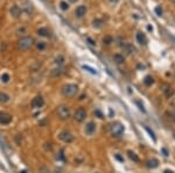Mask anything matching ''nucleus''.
<instances>
[{
	"mask_svg": "<svg viewBox=\"0 0 175 173\" xmlns=\"http://www.w3.org/2000/svg\"><path fill=\"white\" fill-rule=\"evenodd\" d=\"M34 45V38L31 36H25L21 37L18 42V48L20 50H28Z\"/></svg>",
	"mask_w": 175,
	"mask_h": 173,
	"instance_id": "nucleus-1",
	"label": "nucleus"
},
{
	"mask_svg": "<svg viewBox=\"0 0 175 173\" xmlns=\"http://www.w3.org/2000/svg\"><path fill=\"white\" fill-rule=\"evenodd\" d=\"M78 92V86L76 84H67L62 87V93L67 98H73Z\"/></svg>",
	"mask_w": 175,
	"mask_h": 173,
	"instance_id": "nucleus-2",
	"label": "nucleus"
},
{
	"mask_svg": "<svg viewBox=\"0 0 175 173\" xmlns=\"http://www.w3.org/2000/svg\"><path fill=\"white\" fill-rule=\"evenodd\" d=\"M56 113H57L58 117L61 120H68L70 117V108L67 105L58 106L57 109H56Z\"/></svg>",
	"mask_w": 175,
	"mask_h": 173,
	"instance_id": "nucleus-3",
	"label": "nucleus"
},
{
	"mask_svg": "<svg viewBox=\"0 0 175 173\" xmlns=\"http://www.w3.org/2000/svg\"><path fill=\"white\" fill-rule=\"evenodd\" d=\"M111 132L113 136L119 137L124 134V126L120 122H115L111 124Z\"/></svg>",
	"mask_w": 175,
	"mask_h": 173,
	"instance_id": "nucleus-4",
	"label": "nucleus"
},
{
	"mask_svg": "<svg viewBox=\"0 0 175 173\" xmlns=\"http://www.w3.org/2000/svg\"><path fill=\"white\" fill-rule=\"evenodd\" d=\"M58 138L61 141H63L64 143H71L74 141V135L68 130H63L58 134Z\"/></svg>",
	"mask_w": 175,
	"mask_h": 173,
	"instance_id": "nucleus-5",
	"label": "nucleus"
},
{
	"mask_svg": "<svg viewBox=\"0 0 175 173\" xmlns=\"http://www.w3.org/2000/svg\"><path fill=\"white\" fill-rule=\"evenodd\" d=\"M96 130H97V124H96L95 122H92V121L88 122L84 128L85 135H88V136H92V135L96 132Z\"/></svg>",
	"mask_w": 175,
	"mask_h": 173,
	"instance_id": "nucleus-6",
	"label": "nucleus"
},
{
	"mask_svg": "<svg viewBox=\"0 0 175 173\" xmlns=\"http://www.w3.org/2000/svg\"><path fill=\"white\" fill-rule=\"evenodd\" d=\"M74 117L77 122H83L86 119V110L84 108H78V109L75 112Z\"/></svg>",
	"mask_w": 175,
	"mask_h": 173,
	"instance_id": "nucleus-7",
	"label": "nucleus"
},
{
	"mask_svg": "<svg viewBox=\"0 0 175 173\" xmlns=\"http://www.w3.org/2000/svg\"><path fill=\"white\" fill-rule=\"evenodd\" d=\"M43 105H44V100H43L42 96H35L34 99H33L32 101V107L33 108H36V109H39V108H42Z\"/></svg>",
	"mask_w": 175,
	"mask_h": 173,
	"instance_id": "nucleus-8",
	"label": "nucleus"
},
{
	"mask_svg": "<svg viewBox=\"0 0 175 173\" xmlns=\"http://www.w3.org/2000/svg\"><path fill=\"white\" fill-rule=\"evenodd\" d=\"M86 12H88L86 6L81 5V6H78V7H76V10H75V16L78 18V19H81V18H83V16L86 14Z\"/></svg>",
	"mask_w": 175,
	"mask_h": 173,
	"instance_id": "nucleus-9",
	"label": "nucleus"
},
{
	"mask_svg": "<svg viewBox=\"0 0 175 173\" xmlns=\"http://www.w3.org/2000/svg\"><path fill=\"white\" fill-rule=\"evenodd\" d=\"M12 121V116L8 114V113H5V112H2V113H0V123L1 124H10Z\"/></svg>",
	"mask_w": 175,
	"mask_h": 173,
	"instance_id": "nucleus-10",
	"label": "nucleus"
},
{
	"mask_svg": "<svg viewBox=\"0 0 175 173\" xmlns=\"http://www.w3.org/2000/svg\"><path fill=\"white\" fill-rule=\"evenodd\" d=\"M10 13H11V15L14 18V19H19L20 18V15H21V8L19 7V6H16V5H13L10 8Z\"/></svg>",
	"mask_w": 175,
	"mask_h": 173,
	"instance_id": "nucleus-11",
	"label": "nucleus"
},
{
	"mask_svg": "<svg viewBox=\"0 0 175 173\" xmlns=\"http://www.w3.org/2000/svg\"><path fill=\"white\" fill-rule=\"evenodd\" d=\"M135 37H137V41H138L139 44H141V45H146L147 44V37H146V35L144 33H137V36Z\"/></svg>",
	"mask_w": 175,
	"mask_h": 173,
	"instance_id": "nucleus-12",
	"label": "nucleus"
},
{
	"mask_svg": "<svg viewBox=\"0 0 175 173\" xmlns=\"http://www.w3.org/2000/svg\"><path fill=\"white\" fill-rule=\"evenodd\" d=\"M64 72V70L61 66H57V68H55L52 70V72H50V74L53 76V77H60L61 74Z\"/></svg>",
	"mask_w": 175,
	"mask_h": 173,
	"instance_id": "nucleus-13",
	"label": "nucleus"
},
{
	"mask_svg": "<svg viewBox=\"0 0 175 173\" xmlns=\"http://www.w3.org/2000/svg\"><path fill=\"white\" fill-rule=\"evenodd\" d=\"M146 165H147V167H149V168H156L158 166H159V162H158L155 158H153V159L147 160Z\"/></svg>",
	"mask_w": 175,
	"mask_h": 173,
	"instance_id": "nucleus-14",
	"label": "nucleus"
},
{
	"mask_svg": "<svg viewBox=\"0 0 175 173\" xmlns=\"http://www.w3.org/2000/svg\"><path fill=\"white\" fill-rule=\"evenodd\" d=\"M113 61H115L117 64H123L125 62V58H124V56H123L122 53H116V55L113 56Z\"/></svg>",
	"mask_w": 175,
	"mask_h": 173,
	"instance_id": "nucleus-15",
	"label": "nucleus"
},
{
	"mask_svg": "<svg viewBox=\"0 0 175 173\" xmlns=\"http://www.w3.org/2000/svg\"><path fill=\"white\" fill-rule=\"evenodd\" d=\"M37 34L40 36H49V30H48L46 27H41L37 29Z\"/></svg>",
	"mask_w": 175,
	"mask_h": 173,
	"instance_id": "nucleus-16",
	"label": "nucleus"
},
{
	"mask_svg": "<svg viewBox=\"0 0 175 173\" xmlns=\"http://www.w3.org/2000/svg\"><path fill=\"white\" fill-rule=\"evenodd\" d=\"M10 95L8 94H6V93H4V92H1L0 93V102L1 104H6V102H8L10 101Z\"/></svg>",
	"mask_w": 175,
	"mask_h": 173,
	"instance_id": "nucleus-17",
	"label": "nucleus"
},
{
	"mask_svg": "<svg viewBox=\"0 0 175 173\" xmlns=\"http://www.w3.org/2000/svg\"><path fill=\"white\" fill-rule=\"evenodd\" d=\"M82 68L84 69L85 71H88V72H89V73L94 74V76H96V74L98 73V72H97V70H96V69L91 68V66H89V65H83V66H82Z\"/></svg>",
	"mask_w": 175,
	"mask_h": 173,
	"instance_id": "nucleus-18",
	"label": "nucleus"
},
{
	"mask_svg": "<svg viewBox=\"0 0 175 173\" xmlns=\"http://www.w3.org/2000/svg\"><path fill=\"white\" fill-rule=\"evenodd\" d=\"M36 49L37 50H40V51H42V50H44L46 48H47V43L43 42V41H39V42H36Z\"/></svg>",
	"mask_w": 175,
	"mask_h": 173,
	"instance_id": "nucleus-19",
	"label": "nucleus"
},
{
	"mask_svg": "<svg viewBox=\"0 0 175 173\" xmlns=\"http://www.w3.org/2000/svg\"><path fill=\"white\" fill-rule=\"evenodd\" d=\"M0 80L4 83V84H7L10 80H11V76L8 73H2L1 76H0Z\"/></svg>",
	"mask_w": 175,
	"mask_h": 173,
	"instance_id": "nucleus-20",
	"label": "nucleus"
},
{
	"mask_svg": "<svg viewBox=\"0 0 175 173\" xmlns=\"http://www.w3.org/2000/svg\"><path fill=\"white\" fill-rule=\"evenodd\" d=\"M153 83H154V80L151 76H147V77H145V79H144V84L146 85V86H151Z\"/></svg>",
	"mask_w": 175,
	"mask_h": 173,
	"instance_id": "nucleus-21",
	"label": "nucleus"
},
{
	"mask_svg": "<svg viewBox=\"0 0 175 173\" xmlns=\"http://www.w3.org/2000/svg\"><path fill=\"white\" fill-rule=\"evenodd\" d=\"M64 61H65V59H64V57L62 56V55H58L57 57L55 58V63L57 64L58 66H61V65L64 63Z\"/></svg>",
	"mask_w": 175,
	"mask_h": 173,
	"instance_id": "nucleus-22",
	"label": "nucleus"
},
{
	"mask_svg": "<svg viewBox=\"0 0 175 173\" xmlns=\"http://www.w3.org/2000/svg\"><path fill=\"white\" fill-rule=\"evenodd\" d=\"M128 153V157H130V159L131 160H133V162H135V163H138L139 162V158H138V156L134 153V152H132V151H128L127 152Z\"/></svg>",
	"mask_w": 175,
	"mask_h": 173,
	"instance_id": "nucleus-23",
	"label": "nucleus"
},
{
	"mask_svg": "<svg viewBox=\"0 0 175 173\" xmlns=\"http://www.w3.org/2000/svg\"><path fill=\"white\" fill-rule=\"evenodd\" d=\"M60 8H61L62 11H68V10H69V4H68L67 1H61V2H60Z\"/></svg>",
	"mask_w": 175,
	"mask_h": 173,
	"instance_id": "nucleus-24",
	"label": "nucleus"
},
{
	"mask_svg": "<svg viewBox=\"0 0 175 173\" xmlns=\"http://www.w3.org/2000/svg\"><path fill=\"white\" fill-rule=\"evenodd\" d=\"M92 25H94V27H95V28H101L102 25H103V21H102V20H99V19H96V20H94Z\"/></svg>",
	"mask_w": 175,
	"mask_h": 173,
	"instance_id": "nucleus-25",
	"label": "nucleus"
},
{
	"mask_svg": "<svg viewBox=\"0 0 175 173\" xmlns=\"http://www.w3.org/2000/svg\"><path fill=\"white\" fill-rule=\"evenodd\" d=\"M144 128H145V130L147 131V132H148L149 135H151V137L153 138V141H154V142L156 141V138H155V135H154L153 130H151V129H149V128H148V127H147V126H144Z\"/></svg>",
	"mask_w": 175,
	"mask_h": 173,
	"instance_id": "nucleus-26",
	"label": "nucleus"
},
{
	"mask_svg": "<svg viewBox=\"0 0 175 173\" xmlns=\"http://www.w3.org/2000/svg\"><path fill=\"white\" fill-rule=\"evenodd\" d=\"M154 11H155V14H156V15H158V16H161V15H162V13H164V11H162V8H161L160 6H156Z\"/></svg>",
	"mask_w": 175,
	"mask_h": 173,
	"instance_id": "nucleus-27",
	"label": "nucleus"
},
{
	"mask_svg": "<svg viewBox=\"0 0 175 173\" xmlns=\"http://www.w3.org/2000/svg\"><path fill=\"white\" fill-rule=\"evenodd\" d=\"M103 42H104V44H110V43H112V37L111 36H106L103 38Z\"/></svg>",
	"mask_w": 175,
	"mask_h": 173,
	"instance_id": "nucleus-28",
	"label": "nucleus"
},
{
	"mask_svg": "<svg viewBox=\"0 0 175 173\" xmlns=\"http://www.w3.org/2000/svg\"><path fill=\"white\" fill-rule=\"evenodd\" d=\"M115 157H116V159H117V160H119V162H120V163H123V162H124V158H123L122 156L119 155V153H117V155H115Z\"/></svg>",
	"mask_w": 175,
	"mask_h": 173,
	"instance_id": "nucleus-29",
	"label": "nucleus"
},
{
	"mask_svg": "<svg viewBox=\"0 0 175 173\" xmlns=\"http://www.w3.org/2000/svg\"><path fill=\"white\" fill-rule=\"evenodd\" d=\"M135 104H137V105L139 106V109L141 110V112H146V110H145V108H144V106L141 105V104H140L139 101H135Z\"/></svg>",
	"mask_w": 175,
	"mask_h": 173,
	"instance_id": "nucleus-30",
	"label": "nucleus"
},
{
	"mask_svg": "<svg viewBox=\"0 0 175 173\" xmlns=\"http://www.w3.org/2000/svg\"><path fill=\"white\" fill-rule=\"evenodd\" d=\"M57 159H61V160H63V159H64L63 150H61V152H60V156H57Z\"/></svg>",
	"mask_w": 175,
	"mask_h": 173,
	"instance_id": "nucleus-31",
	"label": "nucleus"
},
{
	"mask_svg": "<svg viewBox=\"0 0 175 173\" xmlns=\"http://www.w3.org/2000/svg\"><path fill=\"white\" fill-rule=\"evenodd\" d=\"M86 41H88V42H90V43H89L90 45H96L95 41H92V40H91V38H90V37H86Z\"/></svg>",
	"mask_w": 175,
	"mask_h": 173,
	"instance_id": "nucleus-32",
	"label": "nucleus"
},
{
	"mask_svg": "<svg viewBox=\"0 0 175 173\" xmlns=\"http://www.w3.org/2000/svg\"><path fill=\"white\" fill-rule=\"evenodd\" d=\"M95 114H97V115L99 116L101 119H102V117H103V115H102V113H101V112H99V110H96V112H95Z\"/></svg>",
	"mask_w": 175,
	"mask_h": 173,
	"instance_id": "nucleus-33",
	"label": "nucleus"
},
{
	"mask_svg": "<svg viewBox=\"0 0 175 173\" xmlns=\"http://www.w3.org/2000/svg\"><path fill=\"white\" fill-rule=\"evenodd\" d=\"M162 152H164V156H165V157H167V156H168V151H167L166 149H162Z\"/></svg>",
	"mask_w": 175,
	"mask_h": 173,
	"instance_id": "nucleus-34",
	"label": "nucleus"
},
{
	"mask_svg": "<svg viewBox=\"0 0 175 173\" xmlns=\"http://www.w3.org/2000/svg\"><path fill=\"white\" fill-rule=\"evenodd\" d=\"M164 173H174V172H173V171H170V170H166Z\"/></svg>",
	"mask_w": 175,
	"mask_h": 173,
	"instance_id": "nucleus-35",
	"label": "nucleus"
},
{
	"mask_svg": "<svg viewBox=\"0 0 175 173\" xmlns=\"http://www.w3.org/2000/svg\"><path fill=\"white\" fill-rule=\"evenodd\" d=\"M147 28H148V30H149V32H153V27L148 26V27H147Z\"/></svg>",
	"mask_w": 175,
	"mask_h": 173,
	"instance_id": "nucleus-36",
	"label": "nucleus"
},
{
	"mask_svg": "<svg viewBox=\"0 0 175 173\" xmlns=\"http://www.w3.org/2000/svg\"><path fill=\"white\" fill-rule=\"evenodd\" d=\"M68 1H69V2H71V4H74V2H76L77 0H68Z\"/></svg>",
	"mask_w": 175,
	"mask_h": 173,
	"instance_id": "nucleus-37",
	"label": "nucleus"
},
{
	"mask_svg": "<svg viewBox=\"0 0 175 173\" xmlns=\"http://www.w3.org/2000/svg\"><path fill=\"white\" fill-rule=\"evenodd\" d=\"M21 173H27V171H22V172Z\"/></svg>",
	"mask_w": 175,
	"mask_h": 173,
	"instance_id": "nucleus-38",
	"label": "nucleus"
},
{
	"mask_svg": "<svg viewBox=\"0 0 175 173\" xmlns=\"http://www.w3.org/2000/svg\"><path fill=\"white\" fill-rule=\"evenodd\" d=\"M172 1H174V2H175V0H172Z\"/></svg>",
	"mask_w": 175,
	"mask_h": 173,
	"instance_id": "nucleus-39",
	"label": "nucleus"
},
{
	"mask_svg": "<svg viewBox=\"0 0 175 173\" xmlns=\"http://www.w3.org/2000/svg\"><path fill=\"white\" fill-rule=\"evenodd\" d=\"M96 173H98V172H96Z\"/></svg>",
	"mask_w": 175,
	"mask_h": 173,
	"instance_id": "nucleus-40",
	"label": "nucleus"
}]
</instances>
